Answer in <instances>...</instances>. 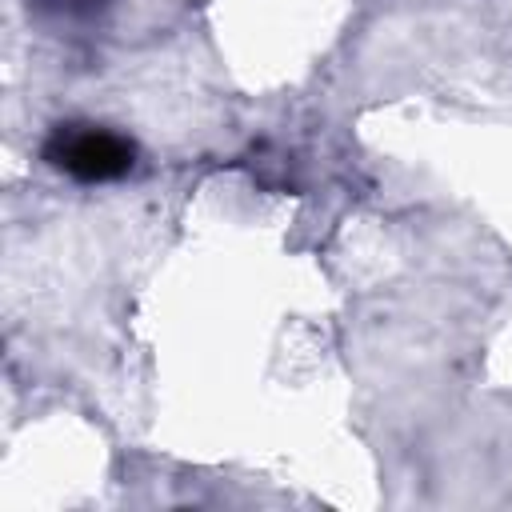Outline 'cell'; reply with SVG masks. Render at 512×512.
<instances>
[{
	"label": "cell",
	"instance_id": "1",
	"mask_svg": "<svg viewBox=\"0 0 512 512\" xmlns=\"http://www.w3.org/2000/svg\"><path fill=\"white\" fill-rule=\"evenodd\" d=\"M44 160L80 184H104V180H120L136 168V144L116 128L64 120L48 132Z\"/></svg>",
	"mask_w": 512,
	"mask_h": 512
}]
</instances>
